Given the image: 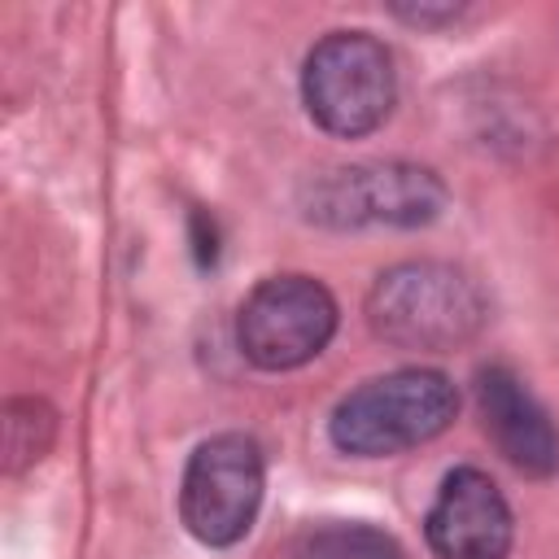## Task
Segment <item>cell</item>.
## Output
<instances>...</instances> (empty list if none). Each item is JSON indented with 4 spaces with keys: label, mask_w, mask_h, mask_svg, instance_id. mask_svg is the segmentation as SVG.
I'll use <instances>...</instances> for the list:
<instances>
[{
    "label": "cell",
    "mask_w": 559,
    "mask_h": 559,
    "mask_svg": "<svg viewBox=\"0 0 559 559\" xmlns=\"http://www.w3.org/2000/svg\"><path fill=\"white\" fill-rule=\"evenodd\" d=\"M476 406L485 432L511 467L537 480L559 472V428L511 367L489 362L476 371Z\"/></svg>",
    "instance_id": "8"
},
{
    "label": "cell",
    "mask_w": 559,
    "mask_h": 559,
    "mask_svg": "<svg viewBox=\"0 0 559 559\" xmlns=\"http://www.w3.org/2000/svg\"><path fill=\"white\" fill-rule=\"evenodd\" d=\"M57 437V415L39 397H13L4 406V467L22 472L48 454Z\"/></svg>",
    "instance_id": "10"
},
{
    "label": "cell",
    "mask_w": 559,
    "mask_h": 559,
    "mask_svg": "<svg viewBox=\"0 0 559 559\" xmlns=\"http://www.w3.org/2000/svg\"><path fill=\"white\" fill-rule=\"evenodd\" d=\"M459 415V389L437 367H402L362 380L345 393L328 419V437L341 454L384 459L441 437Z\"/></svg>",
    "instance_id": "2"
},
{
    "label": "cell",
    "mask_w": 559,
    "mask_h": 559,
    "mask_svg": "<svg viewBox=\"0 0 559 559\" xmlns=\"http://www.w3.org/2000/svg\"><path fill=\"white\" fill-rule=\"evenodd\" d=\"M393 13L406 22H419V26H437V22H454L463 9L459 4H393Z\"/></svg>",
    "instance_id": "12"
},
{
    "label": "cell",
    "mask_w": 559,
    "mask_h": 559,
    "mask_svg": "<svg viewBox=\"0 0 559 559\" xmlns=\"http://www.w3.org/2000/svg\"><path fill=\"white\" fill-rule=\"evenodd\" d=\"M489 319L480 284L454 262H397L367 293V323L397 349L445 354L467 345Z\"/></svg>",
    "instance_id": "1"
},
{
    "label": "cell",
    "mask_w": 559,
    "mask_h": 559,
    "mask_svg": "<svg viewBox=\"0 0 559 559\" xmlns=\"http://www.w3.org/2000/svg\"><path fill=\"white\" fill-rule=\"evenodd\" d=\"M301 100H306L310 118L341 140L376 131L393 114V100H397L393 52L371 31L323 35L306 52Z\"/></svg>",
    "instance_id": "3"
},
{
    "label": "cell",
    "mask_w": 559,
    "mask_h": 559,
    "mask_svg": "<svg viewBox=\"0 0 559 559\" xmlns=\"http://www.w3.org/2000/svg\"><path fill=\"white\" fill-rule=\"evenodd\" d=\"M437 559H502L511 550V507L493 476L480 467H454L424 520Z\"/></svg>",
    "instance_id": "7"
},
{
    "label": "cell",
    "mask_w": 559,
    "mask_h": 559,
    "mask_svg": "<svg viewBox=\"0 0 559 559\" xmlns=\"http://www.w3.org/2000/svg\"><path fill=\"white\" fill-rule=\"evenodd\" d=\"M336 297L314 275H266L236 310V345L262 371H293L328 349Z\"/></svg>",
    "instance_id": "6"
},
{
    "label": "cell",
    "mask_w": 559,
    "mask_h": 559,
    "mask_svg": "<svg viewBox=\"0 0 559 559\" xmlns=\"http://www.w3.org/2000/svg\"><path fill=\"white\" fill-rule=\"evenodd\" d=\"M293 559H402L397 542L376 528V524H362V520H332V524H319L310 528Z\"/></svg>",
    "instance_id": "9"
},
{
    "label": "cell",
    "mask_w": 559,
    "mask_h": 559,
    "mask_svg": "<svg viewBox=\"0 0 559 559\" xmlns=\"http://www.w3.org/2000/svg\"><path fill=\"white\" fill-rule=\"evenodd\" d=\"M441 210L445 183L415 162L336 166L301 192V214L319 227H424Z\"/></svg>",
    "instance_id": "4"
},
{
    "label": "cell",
    "mask_w": 559,
    "mask_h": 559,
    "mask_svg": "<svg viewBox=\"0 0 559 559\" xmlns=\"http://www.w3.org/2000/svg\"><path fill=\"white\" fill-rule=\"evenodd\" d=\"M266 463L253 437L214 432L205 437L179 480V520L201 546H236L262 507Z\"/></svg>",
    "instance_id": "5"
},
{
    "label": "cell",
    "mask_w": 559,
    "mask_h": 559,
    "mask_svg": "<svg viewBox=\"0 0 559 559\" xmlns=\"http://www.w3.org/2000/svg\"><path fill=\"white\" fill-rule=\"evenodd\" d=\"M188 231H192V253H197V266H201V271H210V266L218 262V223H214V214L192 210Z\"/></svg>",
    "instance_id": "11"
}]
</instances>
